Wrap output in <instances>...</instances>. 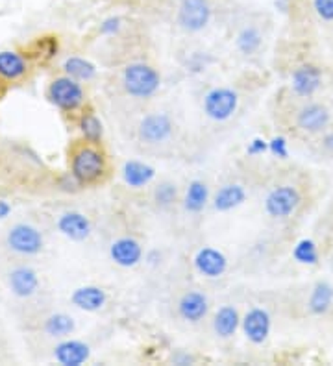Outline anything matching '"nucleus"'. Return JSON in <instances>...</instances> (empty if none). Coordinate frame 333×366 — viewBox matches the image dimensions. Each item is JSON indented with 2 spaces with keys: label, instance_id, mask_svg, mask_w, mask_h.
Listing matches in <instances>:
<instances>
[{
  "label": "nucleus",
  "instance_id": "e433bc0d",
  "mask_svg": "<svg viewBox=\"0 0 333 366\" xmlns=\"http://www.w3.org/2000/svg\"><path fill=\"white\" fill-rule=\"evenodd\" d=\"M10 213H12V205H10L6 200H0V220L8 219Z\"/></svg>",
  "mask_w": 333,
  "mask_h": 366
},
{
  "label": "nucleus",
  "instance_id": "4be33fe9",
  "mask_svg": "<svg viewBox=\"0 0 333 366\" xmlns=\"http://www.w3.org/2000/svg\"><path fill=\"white\" fill-rule=\"evenodd\" d=\"M28 71L26 60L15 51H2L0 52V78L8 82L21 80Z\"/></svg>",
  "mask_w": 333,
  "mask_h": 366
},
{
  "label": "nucleus",
  "instance_id": "c756f323",
  "mask_svg": "<svg viewBox=\"0 0 333 366\" xmlns=\"http://www.w3.org/2000/svg\"><path fill=\"white\" fill-rule=\"evenodd\" d=\"M178 198V189L172 181H163L156 187L154 191V202L158 203L159 208H170Z\"/></svg>",
  "mask_w": 333,
  "mask_h": 366
},
{
  "label": "nucleus",
  "instance_id": "aec40b11",
  "mask_svg": "<svg viewBox=\"0 0 333 366\" xmlns=\"http://www.w3.org/2000/svg\"><path fill=\"white\" fill-rule=\"evenodd\" d=\"M154 178H156V169L143 161L132 159V161H126L123 167V180L132 189H141L148 185Z\"/></svg>",
  "mask_w": 333,
  "mask_h": 366
},
{
  "label": "nucleus",
  "instance_id": "a211bd4d",
  "mask_svg": "<svg viewBox=\"0 0 333 366\" xmlns=\"http://www.w3.org/2000/svg\"><path fill=\"white\" fill-rule=\"evenodd\" d=\"M244 200H246L244 187L239 185V183H228V185H222L219 191L215 192L213 208L219 213H228V211L243 205Z\"/></svg>",
  "mask_w": 333,
  "mask_h": 366
},
{
  "label": "nucleus",
  "instance_id": "0eeeda50",
  "mask_svg": "<svg viewBox=\"0 0 333 366\" xmlns=\"http://www.w3.org/2000/svg\"><path fill=\"white\" fill-rule=\"evenodd\" d=\"M211 21L209 0H181L178 10V23L187 32H200Z\"/></svg>",
  "mask_w": 333,
  "mask_h": 366
},
{
  "label": "nucleus",
  "instance_id": "c85d7f7f",
  "mask_svg": "<svg viewBox=\"0 0 333 366\" xmlns=\"http://www.w3.org/2000/svg\"><path fill=\"white\" fill-rule=\"evenodd\" d=\"M293 257L302 265H316L318 263V250L316 244L311 239H302V241L294 246Z\"/></svg>",
  "mask_w": 333,
  "mask_h": 366
},
{
  "label": "nucleus",
  "instance_id": "bb28decb",
  "mask_svg": "<svg viewBox=\"0 0 333 366\" xmlns=\"http://www.w3.org/2000/svg\"><path fill=\"white\" fill-rule=\"evenodd\" d=\"M261 32L255 26H246L237 34V39H235V46H237V51L244 56H252L255 52L260 51L261 46Z\"/></svg>",
  "mask_w": 333,
  "mask_h": 366
},
{
  "label": "nucleus",
  "instance_id": "39448f33",
  "mask_svg": "<svg viewBox=\"0 0 333 366\" xmlns=\"http://www.w3.org/2000/svg\"><path fill=\"white\" fill-rule=\"evenodd\" d=\"M239 95L228 87H215L204 96V113L211 120L224 122L237 111Z\"/></svg>",
  "mask_w": 333,
  "mask_h": 366
},
{
  "label": "nucleus",
  "instance_id": "423d86ee",
  "mask_svg": "<svg viewBox=\"0 0 333 366\" xmlns=\"http://www.w3.org/2000/svg\"><path fill=\"white\" fill-rule=\"evenodd\" d=\"M302 196L296 187L278 185L265 198V211L272 219H287L298 209Z\"/></svg>",
  "mask_w": 333,
  "mask_h": 366
},
{
  "label": "nucleus",
  "instance_id": "6e6552de",
  "mask_svg": "<svg viewBox=\"0 0 333 366\" xmlns=\"http://www.w3.org/2000/svg\"><path fill=\"white\" fill-rule=\"evenodd\" d=\"M174 131V122L167 113H150L143 117L139 125V137L147 145H159L165 143Z\"/></svg>",
  "mask_w": 333,
  "mask_h": 366
},
{
  "label": "nucleus",
  "instance_id": "a878e982",
  "mask_svg": "<svg viewBox=\"0 0 333 366\" xmlns=\"http://www.w3.org/2000/svg\"><path fill=\"white\" fill-rule=\"evenodd\" d=\"M63 71L67 76L71 78L78 80V82H87V80H93L96 74L95 63H91L89 60L80 56H71L63 62Z\"/></svg>",
  "mask_w": 333,
  "mask_h": 366
},
{
  "label": "nucleus",
  "instance_id": "dca6fc26",
  "mask_svg": "<svg viewBox=\"0 0 333 366\" xmlns=\"http://www.w3.org/2000/svg\"><path fill=\"white\" fill-rule=\"evenodd\" d=\"M208 311V296L204 293H198V291H189L178 302V315L186 322H191V324H198L200 320H204Z\"/></svg>",
  "mask_w": 333,
  "mask_h": 366
},
{
  "label": "nucleus",
  "instance_id": "c9c22d12",
  "mask_svg": "<svg viewBox=\"0 0 333 366\" xmlns=\"http://www.w3.org/2000/svg\"><path fill=\"white\" fill-rule=\"evenodd\" d=\"M192 357L191 355H187V354H180V355H174V357H172V363H174V365H191L192 363Z\"/></svg>",
  "mask_w": 333,
  "mask_h": 366
},
{
  "label": "nucleus",
  "instance_id": "4468645a",
  "mask_svg": "<svg viewBox=\"0 0 333 366\" xmlns=\"http://www.w3.org/2000/svg\"><path fill=\"white\" fill-rule=\"evenodd\" d=\"M91 349L82 340L65 338L54 348V359L63 366H82L85 360H89Z\"/></svg>",
  "mask_w": 333,
  "mask_h": 366
},
{
  "label": "nucleus",
  "instance_id": "72a5a7b5",
  "mask_svg": "<svg viewBox=\"0 0 333 366\" xmlns=\"http://www.w3.org/2000/svg\"><path fill=\"white\" fill-rule=\"evenodd\" d=\"M267 150H269V143L263 141V139H254V141L249 145L250 156H260V154L267 152Z\"/></svg>",
  "mask_w": 333,
  "mask_h": 366
},
{
  "label": "nucleus",
  "instance_id": "cd10ccee",
  "mask_svg": "<svg viewBox=\"0 0 333 366\" xmlns=\"http://www.w3.org/2000/svg\"><path fill=\"white\" fill-rule=\"evenodd\" d=\"M80 131H82L85 141L91 143V145H96V143L102 141L104 126H102L100 118L95 117L93 113H87V115L80 118Z\"/></svg>",
  "mask_w": 333,
  "mask_h": 366
},
{
  "label": "nucleus",
  "instance_id": "2f4dec72",
  "mask_svg": "<svg viewBox=\"0 0 333 366\" xmlns=\"http://www.w3.org/2000/svg\"><path fill=\"white\" fill-rule=\"evenodd\" d=\"M269 150H271L274 156H278L280 159H287L289 150H287V141L283 137H274L271 143H269Z\"/></svg>",
  "mask_w": 333,
  "mask_h": 366
},
{
  "label": "nucleus",
  "instance_id": "6ab92c4d",
  "mask_svg": "<svg viewBox=\"0 0 333 366\" xmlns=\"http://www.w3.org/2000/svg\"><path fill=\"white\" fill-rule=\"evenodd\" d=\"M106 293L104 289L96 287V285H85V287L76 289L71 296L73 305H76L78 309L87 311V313H95V311L102 309L106 305Z\"/></svg>",
  "mask_w": 333,
  "mask_h": 366
},
{
  "label": "nucleus",
  "instance_id": "f257e3e1",
  "mask_svg": "<svg viewBox=\"0 0 333 366\" xmlns=\"http://www.w3.org/2000/svg\"><path fill=\"white\" fill-rule=\"evenodd\" d=\"M106 172V158L95 145H85L74 150L71 156V174L80 185H91Z\"/></svg>",
  "mask_w": 333,
  "mask_h": 366
},
{
  "label": "nucleus",
  "instance_id": "393cba45",
  "mask_svg": "<svg viewBox=\"0 0 333 366\" xmlns=\"http://www.w3.org/2000/svg\"><path fill=\"white\" fill-rule=\"evenodd\" d=\"M332 304H333L332 285L326 282L316 283L315 287H313V291H311L309 304H307L311 313H313V315H324V313H327V309L332 307Z\"/></svg>",
  "mask_w": 333,
  "mask_h": 366
},
{
  "label": "nucleus",
  "instance_id": "5701e85b",
  "mask_svg": "<svg viewBox=\"0 0 333 366\" xmlns=\"http://www.w3.org/2000/svg\"><path fill=\"white\" fill-rule=\"evenodd\" d=\"M209 202V187L206 185V181L202 180H192L187 187L186 200H183V208L189 213H200L206 209Z\"/></svg>",
  "mask_w": 333,
  "mask_h": 366
},
{
  "label": "nucleus",
  "instance_id": "20e7f679",
  "mask_svg": "<svg viewBox=\"0 0 333 366\" xmlns=\"http://www.w3.org/2000/svg\"><path fill=\"white\" fill-rule=\"evenodd\" d=\"M8 246L19 255H37L45 246L43 235L37 228L26 222H17L8 230Z\"/></svg>",
  "mask_w": 333,
  "mask_h": 366
},
{
  "label": "nucleus",
  "instance_id": "f3484780",
  "mask_svg": "<svg viewBox=\"0 0 333 366\" xmlns=\"http://www.w3.org/2000/svg\"><path fill=\"white\" fill-rule=\"evenodd\" d=\"M322 84L321 68L315 65H300L291 76V87L298 96H311L315 95Z\"/></svg>",
  "mask_w": 333,
  "mask_h": 366
},
{
  "label": "nucleus",
  "instance_id": "9b49d317",
  "mask_svg": "<svg viewBox=\"0 0 333 366\" xmlns=\"http://www.w3.org/2000/svg\"><path fill=\"white\" fill-rule=\"evenodd\" d=\"M109 257L115 265L123 268H134L141 263L143 246L132 237H120L109 246Z\"/></svg>",
  "mask_w": 333,
  "mask_h": 366
},
{
  "label": "nucleus",
  "instance_id": "b1692460",
  "mask_svg": "<svg viewBox=\"0 0 333 366\" xmlns=\"http://www.w3.org/2000/svg\"><path fill=\"white\" fill-rule=\"evenodd\" d=\"M74 327H76L74 318L67 315V313H54L43 324V329H45L46 335L54 338H65L69 335H73Z\"/></svg>",
  "mask_w": 333,
  "mask_h": 366
},
{
  "label": "nucleus",
  "instance_id": "f8f14e48",
  "mask_svg": "<svg viewBox=\"0 0 333 366\" xmlns=\"http://www.w3.org/2000/svg\"><path fill=\"white\" fill-rule=\"evenodd\" d=\"M8 285H10V291H12L17 298H30L37 293L39 289V277H37V272L30 266H15L10 276H8Z\"/></svg>",
  "mask_w": 333,
  "mask_h": 366
},
{
  "label": "nucleus",
  "instance_id": "473e14b6",
  "mask_svg": "<svg viewBox=\"0 0 333 366\" xmlns=\"http://www.w3.org/2000/svg\"><path fill=\"white\" fill-rule=\"evenodd\" d=\"M120 23H123V21H120L119 17L106 19V21L100 24V32L104 35H115L120 30Z\"/></svg>",
  "mask_w": 333,
  "mask_h": 366
},
{
  "label": "nucleus",
  "instance_id": "4c0bfd02",
  "mask_svg": "<svg viewBox=\"0 0 333 366\" xmlns=\"http://www.w3.org/2000/svg\"><path fill=\"white\" fill-rule=\"evenodd\" d=\"M322 147L326 148L327 152H333V134L324 136V139H322Z\"/></svg>",
  "mask_w": 333,
  "mask_h": 366
},
{
  "label": "nucleus",
  "instance_id": "ddd939ff",
  "mask_svg": "<svg viewBox=\"0 0 333 366\" xmlns=\"http://www.w3.org/2000/svg\"><path fill=\"white\" fill-rule=\"evenodd\" d=\"M57 230L71 241H85L91 235V222L80 211H65L57 219Z\"/></svg>",
  "mask_w": 333,
  "mask_h": 366
},
{
  "label": "nucleus",
  "instance_id": "2eb2a0df",
  "mask_svg": "<svg viewBox=\"0 0 333 366\" xmlns=\"http://www.w3.org/2000/svg\"><path fill=\"white\" fill-rule=\"evenodd\" d=\"M330 111H327L326 106L322 104H316V102H311L307 106H304L298 111V117H296V125L298 128H302L307 134H318L324 128H327L330 125Z\"/></svg>",
  "mask_w": 333,
  "mask_h": 366
},
{
  "label": "nucleus",
  "instance_id": "f03ea898",
  "mask_svg": "<svg viewBox=\"0 0 333 366\" xmlns=\"http://www.w3.org/2000/svg\"><path fill=\"white\" fill-rule=\"evenodd\" d=\"M123 85L134 98H150L158 93L161 76L147 63H130L123 73Z\"/></svg>",
  "mask_w": 333,
  "mask_h": 366
},
{
  "label": "nucleus",
  "instance_id": "9d476101",
  "mask_svg": "<svg viewBox=\"0 0 333 366\" xmlns=\"http://www.w3.org/2000/svg\"><path fill=\"white\" fill-rule=\"evenodd\" d=\"M192 263H195V268H197L198 274L204 277H209V280L220 277L228 271L226 255L222 254L220 250L211 248V246L198 250Z\"/></svg>",
  "mask_w": 333,
  "mask_h": 366
},
{
  "label": "nucleus",
  "instance_id": "7c9ffc66",
  "mask_svg": "<svg viewBox=\"0 0 333 366\" xmlns=\"http://www.w3.org/2000/svg\"><path fill=\"white\" fill-rule=\"evenodd\" d=\"M313 8H315L316 15L322 21L332 23L333 21V0H313Z\"/></svg>",
  "mask_w": 333,
  "mask_h": 366
},
{
  "label": "nucleus",
  "instance_id": "412c9836",
  "mask_svg": "<svg viewBox=\"0 0 333 366\" xmlns=\"http://www.w3.org/2000/svg\"><path fill=\"white\" fill-rule=\"evenodd\" d=\"M239 326H241V316H239V311L233 305H224L215 313L213 329L220 338L233 337Z\"/></svg>",
  "mask_w": 333,
  "mask_h": 366
},
{
  "label": "nucleus",
  "instance_id": "f704fd0d",
  "mask_svg": "<svg viewBox=\"0 0 333 366\" xmlns=\"http://www.w3.org/2000/svg\"><path fill=\"white\" fill-rule=\"evenodd\" d=\"M76 187H80V183L76 181L73 174H67L62 178V189L63 191H76Z\"/></svg>",
  "mask_w": 333,
  "mask_h": 366
},
{
  "label": "nucleus",
  "instance_id": "7ed1b4c3",
  "mask_svg": "<svg viewBox=\"0 0 333 366\" xmlns=\"http://www.w3.org/2000/svg\"><path fill=\"white\" fill-rule=\"evenodd\" d=\"M46 96L57 109L67 113L76 111L85 102L84 87L80 85L78 80L71 78L67 74L52 80L48 91H46Z\"/></svg>",
  "mask_w": 333,
  "mask_h": 366
},
{
  "label": "nucleus",
  "instance_id": "1a4fd4ad",
  "mask_svg": "<svg viewBox=\"0 0 333 366\" xmlns=\"http://www.w3.org/2000/svg\"><path fill=\"white\" fill-rule=\"evenodd\" d=\"M241 327H243L244 337L252 344H263L271 335L272 318L269 311L254 307L241 318Z\"/></svg>",
  "mask_w": 333,
  "mask_h": 366
}]
</instances>
